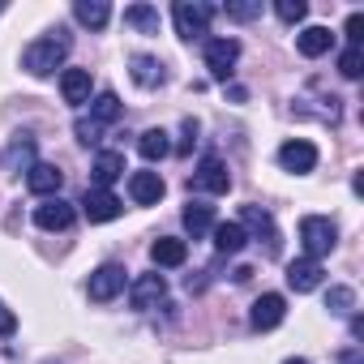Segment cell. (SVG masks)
I'll list each match as a JSON object with an SVG mask.
<instances>
[{
  "label": "cell",
  "mask_w": 364,
  "mask_h": 364,
  "mask_svg": "<svg viewBox=\"0 0 364 364\" xmlns=\"http://www.w3.org/2000/svg\"><path fill=\"white\" fill-rule=\"evenodd\" d=\"M163 296H167V283H163V274H137V279L129 283V304H133L137 313L154 309Z\"/></svg>",
  "instance_id": "7c38bea8"
},
{
  "label": "cell",
  "mask_w": 364,
  "mask_h": 364,
  "mask_svg": "<svg viewBox=\"0 0 364 364\" xmlns=\"http://www.w3.org/2000/svg\"><path fill=\"white\" fill-rule=\"evenodd\" d=\"M129 73H133V82L141 86V90H154V86H163V65L154 60V56H133L129 60Z\"/></svg>",
  "instance_id": "ffe728a7"
},
{
  "label": "cell",
  "mask_w": 364,
  "mask_h": 364,
  "mask_svg": "<svg viewBox=\"0 0 364 364\" xmlns=\"http://www.w3.org/2000/svg\"><path fill=\"white\" fill-rule=\"evenodd\" d=\"M185 228H189L193 240H202V236L215 228V206H206V202H189V206H185Z\"/></svg>",
  "instance_id": "cb8c5ba5"
},
{
  "label": "cell",
  "mask_w": 364,
  "mask_h": 364,
  "mask_svg": "<svg viewBox=\"0 0 364 364\" xmlns=\"http://www.w3.org/2000/svg\"><path fill=\"white\" fill-rule=\"evenodd\" d=\"M73 219H77V210H73V202H65V198H48V202L35 206V223H39L43 232H65V228H73Z\"/></svg>",
  "instance_id": "30bf717a"
},
{
  "label": "cell",
  "mask_w": 364,
  "mask_h": 364,
  "mask_svg": "<svg viewBox=\"0 0 364 364\" xmlns=\"http://www.w3.org/2000/svg\"><path fill=\"white\" fill-rule=\"evenodd\" d=\"M279 163H283V171L304 176V171H313V167H317V146H313V141H304V137H291V141H283V146H279Z\"/></svg>",
  "instance_id": "52a82bcc"
},
{
  "label": "cell",
  "mask_w": 364,
  "mask_h": 364,
  "mask_svg": "<svg viewBox=\"0 0 364 364\" xmlns=\"http://www.w3.org/2000/svg\"><path fill=\"white\" fill-rule=\"evenodd\" d=\"M296 48H300V56L317 60V56H326V52L334 48V35H330L326 26H304V31L296 35Z\"/></svg>",
  "instance_id": "ac0fdd59"
},
{
  "label": "cell",
  "mask_w": 364,
  "mask_h": 364,
  "mask_svg": "<svg viewBox=\"0 0 364 364\" xmlns=\"http://www.w3.org/2000/svg\"><path fill=\"white\" fill-rule=\"evenodd\" d=\"M137 150H141V159H146V163H159V159H167V154H171V141H167V133H163V129H146V133L137 137Z\"/></svg>",
  "instance_id": "d4e9b609"
},
{
  "label": "cell",
  "mask_w": 364,
  "mask_h": 364,
  "mask_svg": "<svg viewBox=\"0 0 364 364\" xmlns=\"http://www.w3.org/2000/svg\"><path fill=\"white\" fill-rule=\"evenodd\" d=\"M236 60H240V43L236 39H206V69H210V77L228 82Z\"/></svg>",
  "instance_id": "ba28073f"
},
{
  "label": "cell",
  "mask_w": 364,
  "mask_h": 364,
  "mask_svg": "<svg viewBox=\"0 0 364 364\" xmlns=\"http://www.w3.org/2000/svg\"><path fill=\"white\" fill-rule=\"evenodd\" d=\"M300 245H304V257L321 262V257L338 245V228H334L330 219H321V215H304V219H300Z\"/></svg>",
  "instance_id": "3957f363"
},
{
  "label": "cell",
  "mask_w": 364,
  "mask_h": 364,
  "mask_svg": "<svg viewBox=\"0 0 364 364\" xmlns=\"http://www.w3.org/2000/svg\"><path fill=\"white\" fill-rule=\"evenodd\" d=\"M198 146V120H185V141H180V154H189Z\"/></svg>",
  "instance_id": "e575fe53"
},
{
  "label": "cell",
  "mask_w": 364,
  "mask_h": 364,
  "mask_svg": "<svg viewBox=\"0 0 364 364\" xmlns=\"http://www.w3.org/2000/svg\"><path fill=\"white\" fill-rule=\"evenodd\" d=\"M283 364H309V360H283Z\"/></svg>",
  "instance_id": "74e56055"
},
{
  "label": "cell",
  "mask_w": 364,
  "mask_h": 364,
  "mask_svg": "<svg viewBox=\"0 0 364 364\" xmlns=\"http://www.w3.org/2000/svg\"><path fill=\"white\" fill-rule=\"evenodd\" d=\"M360 31H364V18L351 14V18H347V48H360Z\"/></svg>",
  "instance_id": "d6a6232c"
},
{
  "label": "cell",
  "mask_w": 364,
  "mask_h": 364,
  "mask_svg": "<svg viewBox=\"0 0 364 364\" xmlns=\"http://www.w3.org/2000/svg\"><path fill=\"white\" fill-rule=\"evenodd\" d=\"M223 14L232 22H253V18H262V0H240V5H228Z\"/></svg>",
  "instance_id": "f546056e"
},
{
  "label": "cell",
  "mask_w": 364,
  "mask_h": 364,
  "mask_svg": "<svg viewBox=\"0 0 364 364\" xmlns=\"http://www.w3.org/2000/svg\"><path fill=\"white\" fill-rule=\"evenodd\" d=\"M120 112H124V103H120L112 90H103V95L90 103V116H86V120H90V124H99V129H107V124H116V120H120Z\"/></svg>",
  "instance_id": "603a6c76"
},
{
  "label": "cell",
  "mask_w": 364,
  "mask_h": 364,
  "mask_svg": "<svg viewBox=\"0 0 364 364\" xmlns=\"http://www.w3.org/2000/svg\"><path fill=\"white\" fill-rule=\"evenodd\" d=\"M283 317H287V300H283L279 291H266V296L253 300L249 326H253V330H274V326H283Z\"/></svg>",
  "instance_id": "8fae6325"
},
{
  "label": "cell",
  "mask_w": 364,
  "mask_h": 364,
  "mask_svg": "<svg viewBox=\"0 0 364 364\" xmlns=\"http://www.w3.org/2000/svg\"><path fill=\"white\" fill-rule=\"evenodd\" d=\"M150 262H154V266H185V262H189V245L176 240V236H159V240L150 245Z\"/></svg>",
  "instance_id": "2e32d148"
},
{
  "label": "cell",
  "mask_w": 364,
  "mask_h": 364,
  "mask_svg": "<svg viewBox=\"0 0 364 364\" xmlns=\"http://www.w3.org/2000/svg\"><path fill=\"white\" fill-rule=\"evenodd\" d=\"M14 330H18V317H14V309H5V300H0V338L14 334Z\"/></svg>",
  "instance_id": "836d02e7"
},
{
  "label": "cell",
  "mask_w": 364,
  "mask_h": 364,
  "mask_svg": "<svg viewBox=\"0 0 364 364\" xmlns=\"http://www.w3.org/2000/svg\"><path fill=\"white\" fill-rule=\"evenodd\" d=\"M60 95H65V103H73V107L90 103V69H65V73H60Z\"/></svg>",
  "instance_id": "e0dca14e"
},
{
  "label": "cell",
  "mask_w": 364,
  "mask_h": 364,
  "mask_svg": "<svg viewBox=\"0 0 364 364\" xmlns=\"http://www.w3.org/2000/svg\"><path fill=\"white\" fill-rule=\"evenodd\" d=\"M326 309H330L334 317H347V313L355 309V291H351V287H330V291H326Z\"/></svg>",
  "instance_id": "83f0119b"
},
{
  "label": "cell",
  "mask_w": 364,
  "mask_h": 364,
  "mask_svg": "<svg viewBox=\"0 0 364 364\" xmlns=\"http://www.w3.org/2000/svg\"><path fill=\"white\" fill-rule=\"evenodd\" d=\"M274 14H279L287 26H296V22H304V18H309V5H304V0H279Z\"/></svg>",
  "instance_id": "f1b7e54d"
},
{
  "label": "cell",
  "mask_w": 364,
  "mask_h": 364,
  "mask_svg": "<svg viewBox=\"0 0 364 364\" xmlns=\"http://www.w3.org/2000/svg\"><path fill=\"white\" fill-rule=\"evenodd\" d=\"M351 338H364V317H360V313L351 317Z\"/></svg>",
  "instance_id": "8d00e7d4"
},
{
  "label": "cell",
  "mask_w": 364,
  "mask_h": 364,
  "mask_svg": "<svg viewBox=\"0 0 364 364\" xmlns=\"http://www.w3.org/2000/svg\"><path fill=\"white\" fill-rule=\"evenodd\" d=\"M338 73H343L347 82H355V77H360V48H347V52L338 56Z\"/></svg>",
  "instance_id": "4dcf8cb0"
},
{
  "label": "cell",
  "mask_w": 364,
  "mask_h": 364,
  "mask_svg": "<svg viewBox=\"0 0 364 364\" xmlns=\"http://www.w3.org/2000/svg\"><path fill=\"white\" fill-rule=\"evenodd\" d=\"M210 18H215V5H193V0H176V5H171L176 35L185 39V43L206 39V35H210Z\"/></svg>",
  "instance_id": "7a4b0ae2"
},
{
  "label": "cell",
  "mask_w": 364,
  "mask_h": 364,
  "mask_svg": "<svg viewBox=\"0 0 364 364\" xmlns=\"http://www.w3.org/2000/svg\"><path fill=\"white\" fill-rule=\"evenodd\" d=\"M120 210L124 206L112 189H86V198H82V215L90 223H112V219H120Z\"/></svg>",
  "instance_id": "9c48e42d"
},
{
  "label": "cell",
  "mask_w": 364,
  "mask_h": 364,
  "mask_svg": "<svg viewBox=\"0 0 364 364\" xmlns=\"http://www.w3.org/2000/svg\"><path fill=\"white\" fill-rule=\"evenodd\" d=\"M129 198L137 206H154L163 198V176L159 171H133L129 176Z\"/></svg>",
  "instance_id": "5bb4252c"
},
{
  "label": "cell",
  "mask_w": 364,
  "mask_h": 364,
  "mask_svg": "<svg viewBox=\"0 0 364 364\" xmlns=\"http://www.w3.org/2000/svg\"><path fill=\"white\" fill-rule=\"evenodd\" d=\"M60 185H65V171H60L56 163H35V167L26 171V189L39 193V198H56Z\"/></svg>",
  "instance_id": "4fadbf2b"
},
{
  "label": "cell",
  "mask_w": 364,
  "mask_h": 364,
  "mask_svg": "<svg viewBox=\"0 0 364 364\" xmlns=\"http://www.w3.org/2000/svg\"><path fill=\"white\" fill-rule=\"evenodd\" d=\"M124 26H133L141 35H159V9L154 5H129L124 9Z\"/></svg>",
  "instance_id": "4316f807"
},
{
  "label": "cell",
  "mask_w": 364,
  "mask_h": 364,
  "mask_svg": "<svg viewBox=\"0 0 364 364\" xmlns=\"http://www.w3.org/2000/svg\"><path fill=\"white\" fill-rule=\"evenodd\" d=\"M31 167H35V137L18 133L9 141V171H31Z\"/></svg>",
  "instance_id": "484cf974"
},
{
  "label": "cell",
  "mask_w": 364,
  "mask_h": 364,
  "mask_svg": "<svg viewBox=\"0 0 364 364\" xmlns=\"http://www.w3.org/2000/svg\"><path fill=\"white\" fill-rule=\"evenodd\" d=\"M210 236H215V249H219L223 257H232V253H240V249L249 245V236H245V228H240V223H215V228H210Z\"/></svg>",
  "instance_id": "44dd1931"
},
{
  "label": "cell",
  "mask_w": 364,
  "mask_h": 364,
  "mask_svg": "<svg viewBox=\"0 0 364 364\" xmlns=\"http://www.w3.org/2000/svg\"><path fill=\"white\" fill-rule=\"evenodd\" d=\"M90 176H95V189H107V185H116V180L124 176V154H116V150H103V154L95 159Z\"/></svg>",
  "instance_id": "d6986e66"
},
{
  "label": "cell",
  "mask_w": 364,
  "mask_h": 364,
  "mask_svg": "<svg viewBox=\"0 0 364 364\" xmlns=\"http://www.w3.org/2000/svg\"><path fill=\"white\" fill-rule=\"evenodd\" d=\"M73 133H77V141H82V146H99V137H103V129H99V124H90L86 116H77Z\"/></svg>",
  "instance_id": "1f68e13d"
},
{
  "label": "cell",
  "mask_w": 364,
  "mask_h": 364,
  "mask_svg": "<svg viewBox=\"0 0 364 364\" xmlns=\"http://www.w3.org/2000/svg\"><path fill=\"white\" fill-rule=\"evenodd\" d=\"M65 56H69V39H65V31H56V35L35 39V43L22 52V69H26L31 77H52V73L65 65Z\"/></svg>",
  "instance_id": "6da1fadb"
},
{
  "label": "cell",
  "mask_w": 364,
  "mask_h": 364,
  "mask_svg": "<svg viewBox=\"0 0 364 364\" xmlns=\"http://www.w3.org/2000/svg\"><path fill=\"white\" fill-rule=\"evenodd\" d=\"M240 228H245V236L253 232L257 240H266V253H270V257H279L283 240H279V228H274L270 210H262V206H240Z\"/></svg>",
  "instance_id": "277c9868"
},
{
  "label": "cell",
  "mask_w": 364,
  "mask_h": 364,
  "mask_svg": "<svg viewBox=\"0 0 364 364\" xmlns=\"http://www.w3.org/2000/svg\"><path fill=\"white\" fill-rule=\"evenodd\" d=\"M287 287L291 291H317L321 287V262H313V257L291 262L287 266Z\"/></svg>",
  "instance_id": "9a60e30c"
},
{
  "label": "cell",
  "mask_w": 364,
  "mask_h": 364,
  "mask_svg": "<svg viewBox=\"0 0 364 364\" xmlns=\"http://www.w3.org/2000/svg\"><path fill=\"white\" fill-rule=\"evenodd\" d=\"M73 18H77L82 26H90V31H103L107 18H112V5H107V0H77V5H73Z\"/></svg>",
  "instance_id": "7402d4cb"
},
{
  "label": "cell",
  "mask_w": 364,
  "mask_h": 364,
  "mask_svg": "<svg viewBox=\"0 0 364 364\" xmlns=\"http://www.w3.org/2000/svg\"><path fill=\"white\" fill-rule=\"evenodd\" d=\"M86 291H90V300H95V304H107V300H116V296L124 291V266H116V262L99 266V270L90 274Z\"/></svg>",
  "instance_id": "8992f818"
},
{
  "label": "cell",
  "mask_w": 364,
  "mask_h": 364,
  "mask_svg": "<svg viewBox=\"0 0 364 364\" xmlns=\"http://www.w3.org/2000/svg\"><path fill=\"white\" fill-rule=\"evenodd\" d=\"M193 189H202V193H228L232 189V171H228V163L223 159H215V154H206L202 163H198V171H193Z\"/></svg>",
  "instance_id": "5b68a950"
},
{
  "label": "cell",
  "mask_w": 364,
  "mask_h": 364,
  "mask_svg": "<svg viewBox=\"0 0 364 364\" xmlns=\"http://www.w3.org/2000/svg\"><path fill=\"white\" fill-rule=\"evenodd\" d=\"M338 364H364L360 347H355V343H351V347H343V351H338Z\"/></svg>",
  "instance_id": "d590c367"
}]
</instances>
